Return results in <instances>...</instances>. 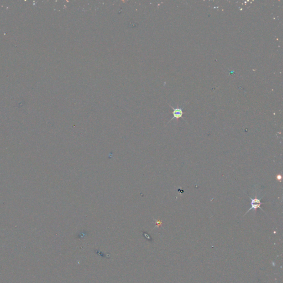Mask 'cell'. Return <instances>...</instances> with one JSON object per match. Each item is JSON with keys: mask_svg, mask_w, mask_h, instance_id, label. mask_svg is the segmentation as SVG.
<instances>
[{"mask_svg": "<svg viewBox=\"0 0 283 283\" xmlns=\"http://www.w3.org/2000/svg\"><path fill=\"white\" fill-rule=\"evenodd\" d=\"M249 198L251 199V208H250L247 211V212H246L245 214V215L246 214H247L248 212H249V211L252 210H257V208H260L261 210V211H263L264 212V210H263V208H261V205L262 204H264L265 202H261V199L263 198V197H261V198H251L250 196H249Z\"/></svg>", "mask_w": 283, "mask_h": 283, "instance_id": "6da1fadb", "label": "cell"}, {"mask_svg": "<svg viewBox=\"0 0 283 283\" xmlns=\"http://www.w3.org/2000/svg\"><path fill=\"white\" fill-rule=\"evenodd\" d=\"M170 107L172 108V109L173 110V117L171 118V120H170V122L171 120H173V119L175 118V119H179L180 118H182L184 119V118L182 117V115L184 114V112H183V108H173L172 106H170Z\"/></svg>", "mask_w": 283, "mask_h": 283, "instance_id": "7a4b0ae2", "label": "cell"}]
</instances>
